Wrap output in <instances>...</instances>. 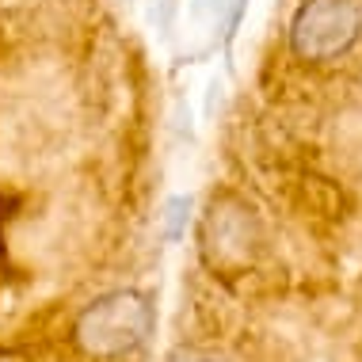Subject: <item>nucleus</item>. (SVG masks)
Masks as SVG:
<instances>
[{
  "label": "nucleus",
  "mask_w": 362,
  "mask_h": 362,
  "mask_svg": "<svg viewBox=\"0 0 362 362\" xmlns=\"http://www.w3.org/2000/svg\"><path fill=\"white\" fill-rule=\"evenodd\" d=\"M153 332V309L141 293L115 290L92 301L76 317V344L92 358H119L145 344Z\"/></svg>",
  "instance_id": "f257e3e1"
},
{
  "label": "nucleus",
  "mask_w": 362,
  "mask_h": 362,
  "mask_svg": "<svg viewBox=\"0 0 362 362\" xmlns=\"http://www.w3.org/2000/svg\"><path fill=\"white\" fill-rule=\"evenodd\" d=\"M362 16L351 0H309L293 19L290 42L309 62H328L358 38Z\"/></svg>",
  "instance_id": "f03ea898"
},
{
  "label": "nucleus",
  "mask_w": 362,
  "mask_h": 362,
  "mask_svg": "<svg viewBox=\"0 0 362 362\" xmlns=\"http://www.w3.org/2000/svg\"><path fill=\"white\" fill-rule=\"evenodd\" d=\"M206 259L221 271H237L244 263L256 259V244H259V229L256 218L248 210H218L214 206V218L206 221Z\"/></svg>",
  "instance_id": "7ed1b4c3"
},
{
  "label": "nucleus",
  "mask_w": 362,
  "mask_h": 362,
  "mask_svg": "<svg viewBox=\"0 0 362 362\" xmlns=\"http://www.w3.org/2000/svg\"><path fill=\"white\" fill-rule=\"evenodd\" d=\"M168 362H218V358H214V355H202V351H187V347H183V351H175Z\"/></svg>",
  "instance_id": "20e7f679"
},
{
  "label": "nucleus",
  "mask_w": 362,
  "mask_h": 362,
  "mask_svg": "<svg viewBox=\"0 0 362 362\" xmlns=\"http://www.w3.org/2000/svg\"><path fill=\"white\" fill-rule=\"evenodd\" d=\"M183 210H187V199H175L172 206H168V225H172V237H175V229H180V218H183Z\"/></svg>",
  "instance_id": "39448f33"
}]
</instances>
